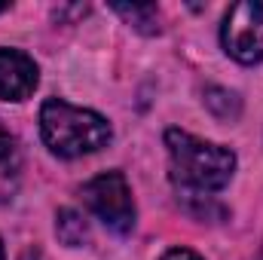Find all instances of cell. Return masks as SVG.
I'll return each instance as SVG.
<instances>
[{
  "label": "cell",
  "mask_w": 263,
  "mask_h": 260,
  "mask_svg": "<svg viewBox=\"0 0 263 260\" xmlns=\"http://www.w3.org/2000/svg\"><path fill=\"white\" fill-rule=\"evenodd\" d=\"M55 233H59V239L70 245V248H80L86 239H89V227H86V220H83V214H77L73 208H62L59 211V217H55Z\"/></svg>",
  "instance_id": "obj_8"
},
{
  "label": "cell",
  "mask_w": 263,
  "mask_h": 260,
  "mask_svg": "<svg viewBox=\"0 0 263 260\" xmlns=\"http://www.w3.org/2000/svg\"><path fill=\"white\" fill-rule=\"evenodd\" d=\"M0 260H3V242H0Z\"/></svg>",
  "instance_id": "obj_13"
},
{
  "label": "cell",
  "mask_w": 263,
  "mask_h": 260,
  "mask_svg": "<svg viewBox=\"0 0 263 260\" xmlns=\"http://www.w3.org/2000/svg\"><path fill=\"white\" fill-rule=\"evenodd\" d=\"M22 147L18 138L0 123V202H9L22 184Z\"/></svg>",
  "instance_id": "obj_6"
},
{
  "label": "cell",
  "mask_w": 263,
  "mask_h": 260,
  "mask_svg": "<svg viewBox=\"0 0 263 260\" xmlns=\"http://www.w3.org/2000/svg\"><path fill=\"white\" fill-rule=\"evenodd\" d=\"M3 9H9V3H0V12H3Z\"/></svg>",
  "instance_id": "obj_12"
},
{
  "label": "cell",
  "mask_w": 263,
  "mask_h": 260,
  "mask_svg": "<svg viewBox=\"0 0 263 260\" xmlns=\"http://www.w3.org/2000/svg\"><path fill=\"white\" fill-rule=\"evenodd\" d=\"M220 40L223 49L242 62V65H254L263 59V3L260 0H242L236 6H230L223 28H220Z\"/></svg>",
  "instance_id": "obj_4"
},
{
  "label": "cell",
  "mask_w": 263,
  "mask_h": 260,
  "mask_svg": "<svg viewBox=\"0 0 263 260\" xmlns=\"http://www.w3.org/2000/svg\"><path fill=\"white\" fill-rule=\"evenodd\" d=\"M25 260H43V254H40V251H28V254H25Z\"/></svg>",
  "instance_id": "obj_11"
},
{
  "label": "cell",
  "mask_w": 263,
  "mask_h": 260,
  "mask_svg": "<svg viewBox=\"0 0 263 260\" xmlns=\"http://www.w3.org/2000/svg\"><path fill=\"white\" fill-rule=\"evenodd\" d=\"M165 147L172 156V181L184 193H211L230 184L236 172V153L202 141L190 132L168 129L165 132Z\"/></svg>",
  "instance_id": "obj_1"
},
{
  "label": "cell",
  "mask_w": 263,
  "mask_h": 260,
  "mask_svg": "<svg viewBox=\"0 0 263 260\" xmlns=\"http://www.w3.org/2000/svg\"><path fill=\"white\" fill-rule=\"evenodd\" d=\"M205 104H208L211 114L220 117V120H236L239 110H242L239 95L230 92V89H208V92H205Z\"/></svg>",
  "instance_id": "obj_9"
},
{
  "label": "cell",
  "mask_w": 263,
  "mask_h": 260,
  "mask_svg": "<svg viewBox=\"0 0 263 260\" xmlns=\"http://www.w3.org/2000/svg\"><path fill=\"white\" fill-rule=\"evenodd\" d=\"M40 70L31 55L18 49H0V101H25L37 89Z\"/></svg>",
  "instance_id": "obj_5"
},
{
  "label": "cell",
  "mask_w": 263,
  "mask_h": 260,
  "mask_svg": "<svg viewBox=\"0 0 263 260\" xmlns=\"http://www.w3.org/2000/svg\"><path fill=\"white\" fill-rule=\"evenodd\" d=\"M80 196L89 205V211L98 214L110 230L129 233L135 227V202H132L129 181L123 172H104L92 178L89 184H83Z\"/></svg>",
  "instance_id": "obj_3"
},
{
  "label": "cell",
  "mask_w": 263,
  "mask_h": 260,
  "mask_svg": "<svg viewBox=\"0 0 263 260\" xmlns=\"http://www.w3.org/2000/svg\"><path fill=\"white\" fill-rule=\"evenodd\" d=\"M162 260H202L196 251H190V248H172V251H165Z\"/></svg>",
  "instance_id": "obj_10"
},
{
  "label": "cell",
  "mask_w": 263,
  "mask_h": 260,
  "mask_svg": "<svg viewBox=\"0 0 263 260\" xmlns=\"http://www.w3.org/2000/svg\"><path fill=\"white\" fill-rule=\"evenodd\" d=\"M114 12H120L141 34H159V9L153 3H117Z\"/></svg>",
  "instance_id": "obj_7"
},
{
  "label": "cell",
  "mask_w": 263,
  "mask_h": 260,
  "mask_svg": "<svg viewBox=\"0 0 263 260\" xmlns=\"http://www.w3.org/2000/svg\"><path fill=\"white\" fill-rule=\"evenodd\" d=\"M40 132H43L46 147L65 159L95 153V150L107 147L114 138L110 123L101 114L86 110V107H73L62 98H49L40 107Z\"/></svg>",
  "instance_id": "obj_2"
}]
</instances>
